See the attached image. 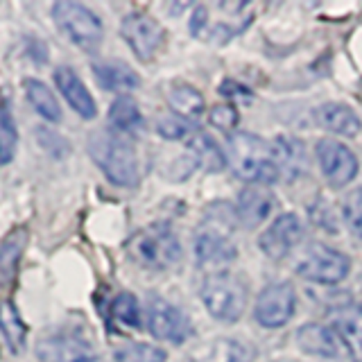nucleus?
<instances>
[{
	"label": "nucleus",
	"instance_id": "nucleus-1",
	"mask_svg": "<svg viewBox=\"0 0 362 362\" xmlns=\"http://www.w3.org/2000/svg\"><path fill=\"white\" fill-rule=\"evenodd\" d=\"M226 163L249 186H269L279 181V170L272 154V143L256 134L238 132L226 141Z\"/></svg>",
	"mask_w": 362,
	"mask_h": 362
},
{
	"label": "nucleus",
	"instance_id": "nucleus-2",
	"mask_svg": "<svg viewBox=\"0 0 362 362\" xmlns=\"http://www.w3.org/2000/svg\"><path fill=\"white\" fill-rule=\"evenodd\" d=\"M254 18L252 3H204L190 16L192 37L209 43H226L238 37Z\"/></svg>",
	"mask_w": 362,
	"mask_h": 362
},
{
	"label": "nucleus",
	"instance_id": "nucleus-3",
	"mask_svg": "<svg viewBox=\"0 0 362 362\" xmlns=\"http://www.w3.org/2000/svg\"><path fill=\"white\" fill-rule=\"evenodd\" d=\"M88 154L111 184L134 188L139 184V156L134 145L118 132H95L88 139Z\"/></svg>",
	"mask_w": 362,
	"mask_h": 362
},
{
	"label": "nucleus",
	"instance_id": "nucleus-4",
	"mask_svg": "<svg viewBox=\"0 0 362 362\" xmlns=\"http://www.w3.org/2000/svg\"><path fill=\"white\" fill-rule=\"evenodd\" d=\"M129 256L150 269H170L181 260V243L168 224H150L127 240Z\"/></svg>",
	"mask_w": 362,
	"mask_h": 362
},
{
	"label": "nucleus",
	"instance_id": "nucleus-5",
	"mask_svg": "<svg viewBox=\"0 0 362 362\" xmlns=\"http://www.w3.org/2000/svg\"><path fill=\"white\" fill-rule=\"evenodd\" d=\"M199 297L220 322H238L247 308V286L231 272H213L202 283Z\"/></svg>",
	"mask_w": 362,
	"mask_h": 362
},
{
	"label": "nucleus",
	"instance_id": "nucleus-6",
	"mask_svg": "<svg viewBox=\"0 0 362 362\" xmlns=\"http://www.w3.org/2000/svg\"><path fill=\"white\" fill-rule=\"evenodd\" d=\"M52 18L57 23V28L82 50L93 52L102 43V34H105L102 23L93 11L84 7L82 3L59 0V3L52 5Z\"/></svg>",
	"mask_w": 362,
	"mask_h": 362
},
{
	"label": "nucleus",
	"instance_id": "nucleus-7",
	"mask_svg": "<svg viewBox=\"0 0 362 362\" xmlns=\"http://www.w3.org/2000/svg\"><path fill=\"white\" fill-rule=\"evenodd\" d=\"M351 260L333 247L315 243L303 252L297 263V274L305 281L322 283V286H335L349 276Z\"/></svg>",
	"mask_w": 362,
	"mask_h": 362
},
{
	"label": "nucleus",
	"instance_id": "nucleus-8",
	"mask_svg": "<svg viewBox=\"0 0 362 362\" xmlns=\"http://www.w3.org/2000/svg\"><path fill=\"white\" fill-rule=\"evenodd\" d=\"M37 358L41 362H98L93 342L79 331H57L41 337Z\"/></svg>",
	"mask_w": 362,
	"mask_h": 362
},
{
	"label": "nucleus",
	"instance_id": "nucleus-9",
	"mask_svg": "<svg viewBox=\"0 0 362 362\" xmlns=\"http://www.w3.org/2000/svg\"><path fill=\"white\" fill-rule=\"evenodd\" d=\"M120 34L141 62H150L165 41V30L143 11H132L124 16L120 23Z\"/></svg>",
	"mask_w": 362,
	"mask_h": 362
},
{
	"label": "nucleus",
	"instance_id": "nucleus-10",
	"mask_svg": "<svg viewBox=\"0 0 362 362\" xmlns=\"http://www.w3.org/2000/svg\"><path fill=\"white\" fill-rule=\"evenodd\" d=\"M294 308H297V297H294L292 286L286 281H279L269 283L258 294L254 317L263 328H281L292 320Z\"/></svg>",
	"mask_w": 362,
	"mask_h": 362
},
{
	"label": "nucleus",
	"instance_id": "nucleus-11",
	"mask_svg": "<svg viewBox=\"0 0 362 362\" xmlns=\"http://www.w3.org/2000/svg\"><path fill=\"white\" fill-rule=\"evenodd\" d=\"M317 161H320V168L326 177V181L333 188H342L349 181H354L358 175V158L356 154L349 150L346 145L324 139L317 143Z\"/></svg>",
	"mask_w": 362,
	"mask_h": 362
},
{
	"label": "nucleus",
	"instance_id": "nucleus-12",
	"mask_svg": "<svg viewBox=\"0 0 362 362\" xmlns=\"http://www.w3.org/2000/svg\"><path fill=\"white\" fill-rule=\"evenodd\" d=\"M147 328L156 339L181 344L190 337L192 328L188 317L163 299H154L147 308Z\"/></svg>",
	"mask_w": 362,
	"mask_h": 362
},
{
	"label": "nucleus",
	"instance_id": "nucleus-13",
	"mask_svg": "<svg viewBox=\"0 0 362 362\" xmlns=\"http://www.w3.org/2000/svg\"><path fill=\"white\" fill-rule=\"evenodd\" d=\"M301 238H303V226L299 218L294 213H283L258 238V247L263 249V254L267 258L281 260L301 243Z\"/></svg>",
	"mask_w": 362,
	"mask_h": 362
},
{
	"label": "nucleus",
	"instance_id": "nucleus-14",
	"mask_svg": "<svg viewBox=\"0 0 362 362\" xmlns=\"http://www.w3.org/2000/svg\"><path fill=\"white\" fill-rule=\"evenodd\" d=\"M279 209V202L267 186H247L240 195H238L235 218L247 229L263 224L272 213Z\"/></svg>",
	"mask_w": 362,
	"mask_h": 362
},
{
	"label": "nucleus",
	"instance_id": "nucleus-15",
	"mask_svg": "<svg viewBox=\"0 0 362 362\" xmlns=\"http://www.w3.org/2000/svg\"><path fill=\"white\" fill-rule=\"evenodd\" d=\"M333 331L354 362H362V308L358 303L335 305L331 313Z\"/></svg>",
	"mask_w": 362,
	"mask_h": 362
},
{
	"label": "nucleus",
	"instance_id": "nucleus-16",
	"mask_svg": "<svg viewBox=\"0 0 362 362\" xmlns=\"http://www.w3.org/2000/svg\"><path fill=\"white\" fill-rule=\"evenodd\" d=\"M54 84L62 90V95L66 98L68 105L73 107V111L77 116H82L84 120H90L98 116V107L93 95L88 93V88L84 86V82L79 79V75L68 66H59L54 71Z\"/></svg>",
	"mask_w": 362,
	"mask_h": 362
},
{
	"label": "nucleus",
	"instance_id": "nucleus-17",
	"mask_svg": "<svg viewBox=\"0 0 362 362\" xmlns=\"http://www.w3.org/2000/svg\"><path fill=\"white\" fill-rule=\"evenodd\" d=\"M195 258L199 265H224L238 258V247L224 233L204 229L195 235Z\"/></svg>",
	"mask_w": 362,
	"mask_h": 362
},
{
	"label": "nucleus",
	"instance_id": "nucleus-18",
	"mask_svg": "<svg viewBox=\"0 0 362 362\" xmlns=\"http://www.w3.org/2000/svg\"><path fill=\"white\" fill-rule=\"evenodd\" d=\"M272 154H274L279 179L286 181L297 179L308 163L303 143L299 139H292V136H279V139L272 141Z\"/></svg>",
	"mask_w": 362,
	"mask_h": 362
},
{
	"label": "nucleus",
	"instance_id": "nucleus-19",
	"mask_svg": "<svg viewBox=\"0 0 362 362\" xmlns=\"http://www.w3.org/2000/svg\"><path fill=\"white\" fill-rule=\"evenodd\" d=\"M254 351L245 342L231 337H218L192 351L188 362H252Z\"/></svg>",
	"mask_w": 362,
	"mask_h": 362
},
{
	"label": "nucleus",
	"instance_id": "nucleus-20",
	"mask_svg": "<svg viewBox=\"0 0 362 362\" xmlns=\"http://www.w3.org/2000/svg\"><path fill=\"white\" fill-rule=\"evenodd\" d=\"M315 118L322 129H328L337 136H346V139H354L362 129L358 113L346 105H339V102H326V105L317 109Z\"/></svg>",
	"mask_w": 362,
	"mask_h": 362
},
{
	"label": "nucleus",
	"instance_id": "nucleus-21",
	"mask_svg": "<svg viewBox=\"0 0 362 362\" xmlns=\"http://www.w3.org/2000/svg\"><path fill=\"white\" fill-rule=\"evenodd\" d=\"M297 344L310 356L335 358L339 354V339L331 326L322 324H303L297 331Z\"/></svg>",
	"mask_w": 362,
	"mask_h": 362
},
{
	"label": "nucleus",
	"instance_id": "nucleus-22",
	"mask_svg": "<svg viewBox=\"0 0 362 362\" xmlns=\"http://www.w3.org/2000/svg\"><path fill=\"white\" fill-rule=\"evenodd\" d=\"M186 147H188L192 163L199 165L202 170H206V173H220L224 165H229L226 163V154L222 152V147L206 134L190 136Z\"/></svg>",
	"mask_w": 362,
	"mask_h": 362
},
{
	"label": "nucleus",
	"instance_id": "nucleus-23",
	"mask_svg": "<svg viewBox=\"0 0 362 362\" xmlns=\"http://www.w3.org/2000/svg\"><path fill=\"white\" fill-rule=\"evenodd\" d=\"M93 73L98 84L105 90H132L141 84L139 75H136L127 64L122 62H100L93 66Z\"/></svg>",
	"mask_w": 362,
	"mask_h": 362
},
{
	"label": "nucleus",
	"instance_id": "nucleus-24",
	"mask_svg": "<svg viewBox=\"0 0 362 362\" xmlns=\"http://www.w3.org/2000/svg\"><path fill=\"white\" fill-rule=\"evenodd\" d=\"M168 105L173 107L175 116L184 120H195L204 113V95L195 86L177 82L168 90Z\"/></svg>",
	"mask_w": 362,
	"mask_h": 362
},
{
	"label": "nucleus",
	"instance_id": "nucleus-25",
	"mask_svg": "<svg viewBox=\"0 0 362 362\" xmlns=\"http://www.w3.org/2000/svg\"><path fill=\"white\" fill-rule=\"evenodd\" d=\"M25 247H28V229L11 231L3 240V245H0V286H7L16 276V269Z\"/></svg>",
	"mask_w": 362,
	"mask_h": 362
},
{
	"label": "nucleus",
	"instance_id": "nucleus-26",
	"mask_svg": "<svg viewBox=\"0 0 362 362\" xmlns=\"http://www.w3.org/2000/svg\"><path fill=\"white\" fill-rule=\"evenodd\" d=\"M109 122L113 124V129H116L118 134H139L143 129V124H145L139 105H136V102L132 98H127V95L118 98L111 105Z\"/></svg>",
	"mask_w": 362,
	"mask_h": 362
},
{
	"label": "nucleus",
	"instance_id": "nucleus-27",
	"mask_svg": "<svg viewBox=\"0 0 362 362\" xmlns=\"http://www.w3.org/2000/svg\"><path fill=\"white\" fill-rule=\"evenodd\" d=\"M23 86H25V95L30 100V105L34 107V111H37L41 118L50 120V122L62 120L59 102H57L54 93L41 82V79H25Z\"/></svg>",
	"mask_w": 362,
	"mask_h": 362
},
{
	"label": "nucleus",
	"instance_id": "nucleus-28",
	"mask_svg": "<svg viewBox=\"0 0 362 362\" xmlns=\"http://www.w3.org/2000/svg\"><path fill=\"white\" fill-rule=\"evenodd\" d=\"M0 331H3L11 354L23 351V346H25V337H28V328L23 324L16 305L11 301H0Z\"/></svg>",
	"mask_w": 362,
	"mask_h": 362
},
{
	"label": "nucleus",
	"instance_id": "nucleus-29",
	"mask_svg": "<svg viewBox=\"0 0 362 362\" xmlns=\"http://www.w3.org/2000/svg\"><path fill=\"white\" fill-rule=\"evenodd\" d=\"M18 132L16 120L11 116V109L5 98H0V165H7L16 154Z\"/></svg>",
	"mask_w": 362,
	"mask_h": 362
},
{
	"label": "nucleus",
	"instance_id": "nucleus-30",
	"mask_svg": "<svg viewBox=\"0 0 362 362\" xmlns=\"http://www.w3.org/2000/svg\"><path fill=\"white\" fill-rule=\"evenodd\" d=\"M111 315L118 324L127 326V328H141V308L139 301H136L134 294L129 292H120L111 303Z\"/></svg>",
	"mask_w": 362,
	"mask_h": 362
},
{
	"label": "nucleus",
	"instance_id": "nucleus-31",
	"mask_svg": "<svg viewBox=\"0 0 362 362\" xmlns=\"http://www.w3.org/2000/svg\"><path fill=\"white\" fill-rule=\"evenodd\" d=\"M165 351L152 346V344H143V342H129L116 349V360L118 362H165Z\"/></svg>",
	"mask_w": 362,
	"mask_h": 362
},
{
	"label": "nucleus",
	"instance_id": "nucleus-32",
	"mask_svg": "<svg viewBox=\"0 0 362 362\" xmlns=\"http://www.w3.org/2000/svg\"><path fill=\"white\" fill-rule=\"evenodd\" d=\"M342 215L344 222L354 235H358L362 240V188L351 190L342 202Z\"/></svg>",
	"mask_w": 362,
	"mask_h": 362
},
{
	"label": "nucleus",
	"instance_id": "nucleus-33",
	"mask_svg": "<svg viewBox=\"0 0 362 362\" xmlns=\"http://www.w3.org/2000/svg\"><path fill=\"white\" fill-rule=\"evenodd\" d=\"M156 132L168 141H181V139H190L192 127L188 124V120L179 116H161L156 120Z\"/></svg>",
	"mask_w": 362,
	"mask_h": 362
},
{
	"label": "nucleus",
	"instance_id": "nucleus-34",
	"mask_svg": "<svg viewBox=\"0 0 362 362\" xmlns=\"http://www.w3.org/2000/svg\"><path fill=\"white\" fill-rule=\"evenodd\" d=\"M211 124L213 127H218L222 132H231L238 120H240V116H238V111L231 107V105H218L211 109Z\"/></svg>",
	"mask_w": 362,
	"mask_h": 362
}]
</instances>
